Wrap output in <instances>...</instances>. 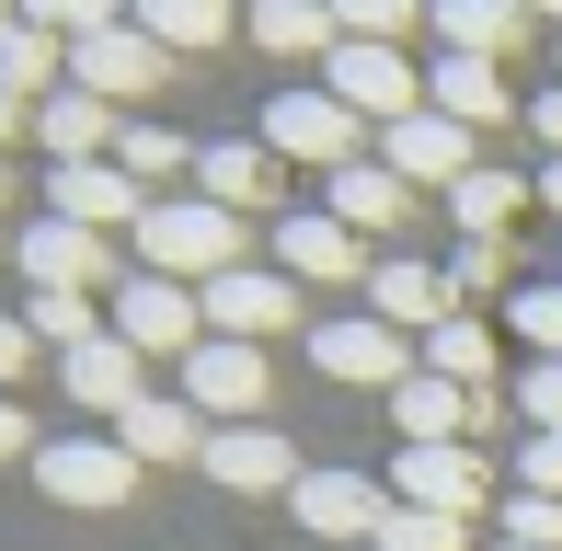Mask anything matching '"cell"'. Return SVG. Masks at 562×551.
Listing matches in <instances>:
<instances>
[{"label": "cell", "instance_id": "obj_14", "mask_svg": "<svg viewBox=\"0 0 562 551\" xmlns=\"http://www.w3.org/2000/svg\"><path fill=\"white\" fill-rule=\"evenodd\" d=\"M207 483H229V494H299V448L276 437V425H207Z\"/></svg>", "mask_w": 562, "mask_h": 551}, {"label": "cell", "instance_id": "obj_35", "mask_svg": "<svg viewBox=\"0 0 562 551\" xmlns=\"http://www.w3.org/2000/svg\"><path fill=\"white\" fill-rule=\"evenodd\" d=\"M379 551H471V517H425V506H391Z\"/></svg>", "mask_w": 562, "mask_h": 551}, {"label": "cell", "instance_id": "obj_7", "mask_svg": "<svg viewBox=\"0 0 562 551\" xmlns=\"http://www.w3.org/2000/svg\"><path fill=\"white\" fill-rule=\"evenodd\" d=\"M138 207H149V184L126 161H58L46 172V218H69V230H138Z\"/></svg>", "mask_w": 562, "mask_h": 551}, {"label": "cell", "instance_id": "obj_11", "mask_svg": "<svg viewBox=\"0 0 562 551\" xmlns=\"http://www.w3.org/2000/svg\"><path fill=\"white\" fill-rule=\"evenodd\" d=\"M299 529H322V540H356V551H379V529H391V494L368 483V471H299Z\"/></svg>", "mask_w": 562, "mask_h": 551}, {"label": "cell", "instance_id": "obj_20", "mask_svg": "<svg viewBox=\"0 0 562 551\" xmlns=\"http://www.w3.org/2000/svg\"><path fill=\"white\" fill-rule=\"evenodd\" d=\"M115 437H126V460H207V414L184 391H138L115 414Z\"/></svg>", "mask_w": 562, "mask_h": 551}, {"label": "cell", "instance_id": "obj_36", "mask_svg": "<svg viewBox=\"0 0 562 551\" xmlns=\"http://www.w3.org/2000/svg\"><path fill=\"white\" fill-rule=\"evenodd\" d=\"M12 12H23V23H46V35H69V46H81V35H104V23H126V0H12Z\"/></svg>", "mask_w": 562, "mask_h": 551}, {"label": "cell", "instance_id": "obj_28", "mask_svg": "<svg viewBox=\"0 0 562 551\" xmlns=\"http://www.w3.org/2000/svg\"><path fill=\"white\" fill-rule=\"evenodd\" d=\"M229 12H241V0H126V23H138V35H161L172 58L218 46V35H229Z\"/></svg>", "mask_w": 562, "mask_h": 551}, {"label": "cell", "instance_id": "obj_40", "mask_svg": "<svg viewBox=\"0 0 562 551\" xmlns=\"http://www.w3.org/2000/svg\"><path fill=\"white\" fill-rule=\"evenodd\" d=\"M517 483H528V494H562V425H551V437H528V448H517Z\"/></svg>", "mask_w": 562, "mask_h": 551}, {"label": "cell", "instance_id": "obj_22", "mask_svg": "<svg viewBox=\"0 0 562 551\" xmlns=\"http://www.w3.org/2000/svg\"><path fill=\"white\" fill-rule=\"evenodd\" d=\"M115 127H126V115L104 104V92H81V81H58L35 104V138L58 149V161H115Z\"/></svg>", "mask_w": 562, "mask_h": 551}, {"label": "cell", "instance_id": "obj_10", "mask_svg": "<svg viewBox=\"0 0 562 551\" xmlns=\"http://www.w3.org/2000/svg\"><path fill=\"white\" fill-rule=\"evenodd\" d=\"M35 483L58 494V506H126V494H138V460H126V437H58V448H35Z\"/></svg>", "mask_w": 562, "mask_h": 551}, {"label": "cell", "instance_id": "obj_30", "mask_svg": "<svg viewBox=\"0 0 562 551\" xmlns=\"http://www.w3.org/2000/svg\"><path fill=\"white\" fill-rule=\"evenodd\" d=\"M115 161L138 172V184H172V172H195L207 149H195L184 127H161V115H126V127H115Z\"/></svg>", "mask_w": 562, "mask_h": 551}, {"label": "cell", "instance_id": "obj_12", "mask_svg": "<svg viewBox=\"0 0 562 551\" xmlns=\"http://www.w3.org/2000/svg\"><path fill=\"white\" fill-rule=\"evenodd\" d=\"M322 92H345L368 127H402V115L425 104V69L402 58V46H334V81H322Z\"/></svg>", "mask_w": 562, "mask_h": 551}, {"label": "cell", "instance_id": "obj_1", "mask_svg": "<svg viewBox=\"0 0 562 551\" xmlns=\"http://www.w3.org/2000/svg\"><path fill=\"white\" fill-rule=\"evenodd\" d=\"M126 254H138V276H184V288H207V276L241 265V218H229L218 195H149L138 230H126Z\"/></svg>", "mask_w": 562, "mask_h": 551}, {"label": "cell", "instance_id": "obj_2", "mask_svg": "<svg viewBox=\"0 0 562 551\" xmlns=\"http://www.w3.org/2000/svg\"><path fill=\"white\" fill-rule=\"evenodd\" d=\"M69 81L104 92L115 115H138L149 92H172V46H161V35H138V23H104V35L69 46Z\"/></svg>", "mask_w": 562, "mask_h": 551}, {"label": "cell", "instance_id": "obj_37", "mask_svg": "<svg viewBox=\"0 0 562 551\" xmlns=\"http://www.w3.org/2000/svg\"><path fill=\"white\" fill-rule=\"evenodd\" d=\"M505 540H540V551H562V494H505Z\"/></svg>", "mask_w": 562, "mask_h": 551}, {"label": "cell", "instance_id": "obj_45", "mask_svg": "<svg viewBox=\"0 0 562 551\" xmlns=\"http://www.w3.org/2000/svg\"><path fill=\"white\" fill-rule=\"evenodd\" d=\"M540 207H551V218H562V161H551V172H540Z\"/></svg>", "mask_w": 562, "mask_h": 551}, {"label": "cell", "instance_id": "obj_9", "mask_svg": "<svg viewBox=\"0 0 562 551\" xmlns=\"http://www.w3.org/2000/svg\"><path fill=\"white\" fill-rule=\"evenodd\" d=\"M184 403L207 414V425H265V345L207 334V345L184 357Z\"/></svg>", "mask_w": 562, "mask_h": 551}, {"label": "cell", "instance_id": "obj_50", "mask_svg": "<svg viewBox=\"0 0 562 551\" xmlns=\"http://www.w3.org/2000/svg\"><path fill=\"white\" fill-rule=\"evenodd\" d=\"M241 12H252V0H241Z\"/></svg>", "mask_w": 562, "mask_h": 551}, {"label": "cell", "instance_id": "obj_6", "mask_svg": "<svg viewBox=\"0 0 562 551\" xmlns=\"http://www.w3.org/2000/svg\"><path fill=\"white\" fill-rule=\"evenodd\" d=\"M379 161L402 172V184H471L482 172V127H459V115H437V104H414L402 127H379Z\"/></svg>", "mask_w": 562, "mask_h": 551}, {"label": "cell", "instance_id": "obj_3", "mask_svg": "<svg viewBox=\"0 0 562 551\" xmlns=\"http://www.w3.org/2000/svg\"><path fill=\"white\" fill-rule=\"evenodd\" d=\"M356 127H368V115L345 104V92H276L265 104V138L276 161H311V172H345V161H368V149H356Z\"/></svg>", "mask_w": 562, "mask_h": 551}, {"label": "cell", "instance_id": "obj_4", "mask_svg": "<svg viewBox=\"0 0 562 551\" xmlns=\"http://www.w3.org/2000/svg\"><path fill=\"white\" fill-rule=\"evenodd\" d=\"M115 334L138 345V357H172V368H184L195 345H207V299H195L184 276H115Z\"/></svg>", "mask_w": 562, "mask_h": 551}, {"label": "cell", "instance_id": "obj_23", "mask_svg": "<svg viewBox=\"0 0 562 551\" xmlns=\"http://www.w3.org/2000/svg\"><path fill=\"white\" fill-rule=\"evenodd\" d=\"M471 414H482V391L437 380V368H414V380L391 391V425H402V448H448V437H459Z\"/></svg>", "mask_w": 562, "mask_h": 551}, {"label": "cell", "instance_id": "obj_49", "mask_svg": "<svg viewBox=\"0 0 562 551\" xmlns=\"http://www.w3.org/2000/svg\"><path fill=\"white\" fill-rule=\"evenodd\" d=\"M0 23H12V0H0Z\"/></svg>", "mask_w": 562, "mask_h": 551}, {"label": "cell", "instance_id": "obj_41", "mask_svg": "<svg viewBox=\"0 0 562 551\" xmlns=\"http://www.w3.org/2000/svg\"><path fill=\"white\" fill-rule=\"evenodd\" d=\"M23 368H35V322H23V311H0V391H12Z\"/></svg>", "mask_w": 562, "mask_h": 551}, {"label": "cell", "instance_id": "obj_5", "mask_svg": "<svg viewBox=\"0 0 562 551\" xmlns=\"http://www.w3.org/2000/svg\"><path fill=\"white\" fill-rule=\"evenodd\" d=\"M311 368H334L345 391H402L425 357H414L379 311H334V322H311Z\"/></svg>", "mask_w": 562, "mask_h": 551}, {"label": "cell", "instance_id": "obj_15", "mask_svg": "<svg viewBox=\"0 0 562 551\" xmlns=\"http://www.w3.org/2000/svg\"><path fill=\"white\" fill-rule=\"evenodd\" d=\"M391 506H425V517H471L482 506V471H471V448H402L391 460Z\"/></svg>", "mask_w": 562, "mask_h": 551}, {"label": "cell", "instance_id": "obj_18", "mask_svg": "<svg viewBox=\"0 0 562 551\" xmlns=\"http://www.w3.org/2000/svg\"><path fill=\"white\" fill-rule=\"evenodd\" d=\"M138 368H149V357H138V345H126L115 322H104L92 345H69V357H58V380H69V403H92V414H126V403L149 391Z\"/></svg>", "mask_w": 562, "mask_h": 551}, {"label": "cell", "instance_id": "obj_34", "mask_svg": "<svg viewBox=\"0 0 562 551\" xmlns=\"http://www.w3.org/2000/svg\"><path fill=\"white\" fill-rule=\"evenodd\" d=\"M425 23V0H334V35L345 46H402Z\"/></svg>", "mask_w": 562, "mask_h": 551}, {"label": "cell", "instance_id": "obj_46", "mask_svg": "<svg viewBox=\"0 0 562 551\" xmlns=\"http://www.w3.org/2000/svg\"><path fill=\"white\" fill-rule=\"evenodd\" d=\"M528 23H562V0H528Z\"/></svg>", "mask_w": 562, "mask_h": 551}, {"label": "cell", "instance_id": "obj_27", "mask_svg": "<svg viewBox=\"0 0 562 551\" xmlns=\"http://www.w3.org/2000/svg\"><path fill=\"white\" fill-rule=\"evenodd\" d=\"M69 81V35H46V23H0V92H23V104H46V92Z\"/></svg>", "mask_w": 562, "mask_h": 551}, {"label": "cell", "instance_id": "obj_25", "mask_svg": "<svg viewBox=\"0 0 562 551\" xmlns=\"http://www.w3.org/2000/svg\"><path fill=\"white\" fill-rule=\"evenodd\" d=\"M425 104L459 115V127H505V115H517V92L494 81V58H448V46H437V69H425Z\"/></svg>", "mask_w": 562, "mask_h": 551}, {"label": "cell", "instance_id": "obj_29", "mask_svg": "<svg viewBox=\"0 0 562 551\" xmlns=\"http://www.w3.org/2000/svg\"><path fill=\"white\" fill-rule=\"evenodd\" d=\"M528 195H540V184H528V172H494V161H482L471 184H448V218H459V230H471V241H505V218H517Z\"/></svg>", "mask_w": 562, "mask_h": 551}, {"label": "cell", "instance_id": "obj_42", "mask_svg": "<svg viewBox=\"0 0 562 551\" xmlns=\"http://www.w3.org/2000/svg\"><path fill=\"white\" fill-rule=\"evenodd\" d=\"M528 138H540L551 161H562V81H551V92H528Z\"/></svg>", "mask_w": 562, "mask_h": 551}, {"label": "cell", "instance_id": "obj_19", "mask_svg": "<svg viewBox=\"0 0 562 551\" xmlns=\"http://www.w3.org/2000/svg\"><path fill=\"white\" fill-rule=\"evenodd\" d=\"M276 184H288V161H276L265 138H207V161H195V195H218L229 218L276 207Z\"/></svg>", "mask_w": 562, "mask_h": 551}, {"label": "cell", "instance_id": "obj_8", "mask_svg": "<svg viewBox=\"0 0 562 551\" xmlns=\"http://www.w3.org/2000/svg\"><path fill=\"white\" fill-rule=\"evenodd\" d=\"M195 299H207V334H229V345H265V334L299 322V276H276V265H229Z\"/></svg>", "mask_w": 562, "mask_h": 551}, {"label": "cell", "instance_id": "obj_13", "mask_svg": "<svg viewBox=\"0 0 562 551\" xmlns=\"http://www.w3.org/2000/svg\"><path fill=\"white\" fill-rule=\"evenodd\" d=\"M276 276H311V288H368V241H356L334 207L276 218Z\"/></svg>", "mask_w": 562, "mask_h": 551}, {"label": "cell", "instance_id": "obj_17", "mask_svg": "<svg viewBox=\"0 0 562 551\" xmlns=\"http://www.w3.org/2000/svg\"><path fill=\"white\" fill-rule=\"evenodd\" d=\"M448 299H459V288H448L425 254H379V265H368V311L391 322V334H437V322H448Z\"/></svg>", "mask_w": 562, "mask_h": 551}, {"label": "cell", "instance_id": "obj_33", "mask_svg": "<svg viewBox=\"0 0 562 551\" xmlns=\"http://www.w3.org/2000/svg\"><path fill=\"white\" fill-rule=\"evenodd\" d=\"M505 334H517L528 357H562V276H528V288L505 299Z\"/></svg>", "mask_w": 562, "mask_h": 551}, {"label": "cell", "instance_id": "obj_24", "mask_svg": "<svg viewBox=\"0 0 562 551\" xmlns=\"http://www.w3.org/2000/svg\"><path fill=\"white\" fill-rule=\"evenodd\" d=\"M425 23H437L448 58H505L528 35V0H425Z\"/></svg>", "mask_w": 562, "mask_h": 551}, {"label": "cell", "instance_id": "obj_51", "mask_svg": "<svg viewBox=\"0 0 562 551\" xmlns=\"http://www.w3.org/2000/svg\"><path fill=\"white\" fill-rule=\"evenodd\" d=\"M551 276H562V265H551Z\"/></svg>", "mask_w": 562, "mask_h": 551}, {"label": "cell", "instance_id": "obj_48", "mask_svg": "<svg viewBox=\"0 0 562 551\" xmlns=\"http://www.w3.org/2000/svg\"><path fill=\"white\" fill-rule=\"evenodd\" d=\"M0 195H12V172H0Z\"/></svg>", "mask_w": 562, "mask_h": 551}, {"label": "cell", "instance_id": "obj_38", "mask_svg": "<svg viewBox=\"0 0 562 551\" xmlns=\"http://www.w3.org/2000/svg\"><path fill=\"white\" fill-rule=\"evenodd\" d=\"M517 403H528V437H551V425H562V357H528L517 368Z\"/></svg>", "mask_w": 562, "mask_h": 551}, {"label": "cell", "instance_id": "obj_47", "mask_svg": "<svg viewBox=\"0 0 562 551\" xmlns=\"http://www.w3.org/2000/svg\"><path fill=\"white\" fill-rule=\"evenodd\" d=\"M505 551H540V540H505Z\"/></svg>", "mask_w": 562, "mask_h": 551}, {"label": "cell", "instance_id": "obj_31", "mask_svg": "<svg viewBox=\"0 0 562 551\" xmlns=\"http://www.w3.org/2000/svg\"><path fill=\"white\" fill-rule=\"evenodd\" d=\"M425 368H437V380H459V391H494V334L448 311L437 334H425Z\"/></svg>", "mask_w": 562, "mask_h": 551}, {"label": "cell", "instance_id": "obj_43", "mask_svg": "<svg viewBox=\"0 0 562 551\" xmlns=\"http://www.w3.org/2000/svg\"><path fill=\"white\" fill-rule=\"evenodd\" d=\"M23 448H35V425H23L12 403H0V460H23Z\"/></svg>", "mask_w": 562, "mask_h": 551}, {"label": "cell", "instance_id": "obj_44", "mask_svg": "<svg viewBox=\"0 0 562 551\" xmlns=\"http://www.w3.org/2000/svg\"><path fill=\"white\" fill-rule=\"evenodd\" d=\"M23 115H35V104H23V92H0V138H12V127H23Z\"/></svg>", "mask_w": 562, "mask_h": 551}, {"label": "cell", "instance_id": "obj_39", "mask_svg": "<svg viewBox=\"0 0 562 551\" xmlns=\"http://www.w3.org/2000/svg\"><path fill=\"white\" fill-rule=\"evenodd\" d=\"M494 276H505V241H459V254H448V288H459V299L494 288Z\"/></svg>", "mask_w": 562, "mask_h": 551}, {"label": "cell", "instance_id": "obj_32", "mask_svg": "<svg viewBox=\"0 0 562 551\" xmlns=\"http://www.w3.org/2000/svg\"><path fill=\"white\" fill-rule=\"evenodd\" d=\"M23 322H35V345H58V357L104 334V322H92V288H35V299H23Z\"/></svg>", "mask_w": 562, "mask_h": 551}, {"label": "cell", "instance_id": "obj_21", "mask_svg": "<svg viewBox=\"0 0 562 551\" xmlns=\"http://www.w3.org/2000/svg\"><path fill=\"white\" fill-rule=\"evenodd\" d=\"M322 207H334V218H345L356 241H379V230H402L414 184H402L391 161H345V172H322Z\"/></svg>", "mask_w": 562, "mask_h": 551}, {"label": "cell", "instance_id": "obj_16", "mask_svg": "<svg viewBox=\"0 0 562 551\" xmlns=\"http://www.w3.org/2000/svg\"><path fill=\"white\" fill-rule=\"evenodd\" d=\"M12 265L35 276V288H104V276H115V241L104 230H69V218H35V230L12 241Z\"/></svg>", "mask_w": 562, "mask_h": 551}, {"label": "cell", "instance_id": "obj_26", "mask_svg": "<svg viewBox=\"0 0 562 551\" xmlns=\"http://www.w3.org/2000/svg\"><path fill=\"white\" fill-rule=\"evenodd\" d=\"M252 46H265V58H334V0H252Z\"/></svg>", "mask_w": 562, "mask_h": 551}]
</instances>
